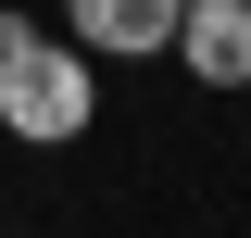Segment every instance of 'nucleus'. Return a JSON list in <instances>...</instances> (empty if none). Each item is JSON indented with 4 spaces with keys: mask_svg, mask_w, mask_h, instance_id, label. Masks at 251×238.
Instances as JSON below:
<instances>
[{
    "mask_svg": "<svg viewBox=\"0 0 251 238\" xmlns=\"http://www.w3.org/2000/svg\"><path fill=\"white\" fill-rule=\"evenodd\" d=\"M63 38L100 63H163L176 50V0H63Z\"/></svg>",
    "mask_w": 251,
    "mask_h": 238,
    "instance_id": "f03ea898",
    "label": "nucleus"
},
{
    "mask_svg": "<svg viewBox=\"0 0 251 238\" xmlns=\"http://www.w3.org/2000/svg\"><path fill=\"white\" fill-rule=\"evenodd\" d=\"M201 88H251V0H176V50Z\"/></svg>",
    "mask_w": 251,
    "mask_h": 238,
    "instance_id": "7ed1b4c3",
    "label": "nucleus"
},
{
    "mask_svg": "<svg viewBox=\"0 0 251 238\" xmlns=\"http://www.w3.org/2000/svg\"><path fill=\"white\" fill-rule=\"evenodd\" d=\"M88 125H100V50L50 38L38 13H0V138L75 150Z\"/></svg>",
    "mask_w": 251,
    "mask_h": 238,
    "instance_id": "f257e3e1",
    "label": "nucleus"
}]
</instances>
